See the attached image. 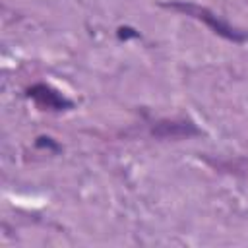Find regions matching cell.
I'll list each match as a JSON object with an SVG mask.
<instances>
[{
    "instance_id": "cell-5",
    "label": "cell",
    "mask_w": 248,
    "mask_h": 248,
    "mask_svg": "<svg viewBox=\"0 0 248 248\" xmlns=\"http://www.w3.org/2000/svg\"><path fill=\"white\" fill-rule=\"evenodd\" d=\"M138 37V31L132 29V27H118V39H136Z\"/></svg>"
},
{
    "instance_id": "cell-1",
    "label": "cell",
    "mask_w": 248,
    "mask_h": 248,
    "mask_svg": "<svg viewBox=\"0 0 248 248\" xmlns=\"http://www.w3.org/2000/svg\"><path fill=\"white\" fill-rule=\"evenodd\" d=\"M163 8H170V10H176L180 14H186L194 19H200L203 21L215 35L231 41V43H244L248 41V33L229 25L225 19H221L217 14H213L209 8L205 6H200V4H194V2H184V0H174V2H161Z\"/></svg>"
},
{
    "instance_id": "cell-3",
    "label": "cell",
    "mask_w": 248,
    "mask_h": 248,
    "mask_svg": "<svg viewBox=\"0 0 248 248\" xmlns=\"http://www.w3.org/2000/svg\"><path fill=\"white\" fill-rule=\"evenodd\" d=\"M202 130L190 122V120H178V118H170V120H159L155 122V126L151 128V136L159 138V140H188L192 136H200Z\"/></svg>"
},
{
    "instance_id": "cell-2",
    "label": "cell",
    "mask_w": 248,
    "mask_h": 248,
    "mask_svg": "<svg viewBox=\"0 0 248 248\" xmlns=\"http://www.w3.org/2000/svg\"><path fill=\"white\" fill-rule=\"evenodd\" d=\"M25 95L41 108V110H68L74 107V101L68 99L64 93H60L58 89H54L48 83H35L31 87H27Z\"/></svg>"
},
{
    "instance_id": "cell-4",
    "label": "cell",
    "mask_w": 248,
    "mask_h": 248,
    "mask_svg": "<svg viewBox=\"0 0 248 248\" xmlns=\"http://www.w3.org/2000/svg\"><path fill=\"white\" fill-rule=\"evenodd\" d=\"M35 145L39 147V149H48V151H54V153H58L62 147H60V143L56 141V140H52L50 136H39L37 140H35Z\"/></svg>"
}]
</instances>
